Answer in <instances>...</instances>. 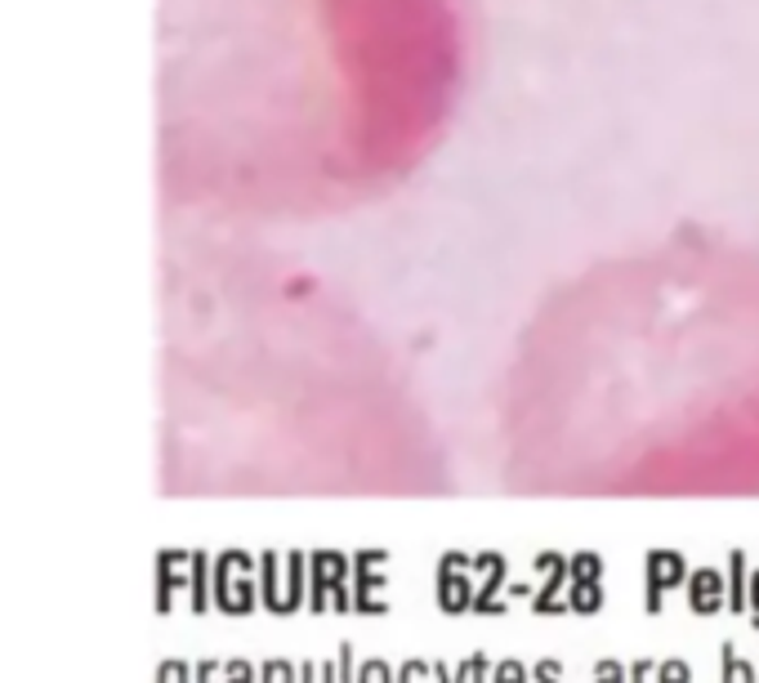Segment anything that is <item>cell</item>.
<instances>
[{"instance_id": "6da1fadb", "label": "cell", "mask_w": 759, "mask_h": 683, "mask_svg": "<svg viewBox=\"0 0 759 683\" xmlns=\"http://www.w3.org/2000/svg\"><path fill=\"white\" fill-rule=\"evenodd\" d=\"M336 608V612H349L354 608V595L345 590V558L331 554V549H321L313 558V608Z\"/></svg>"}, {"instance_id": "7a4b0ae2", "label": "cell", "mask_w": 759, "mask_h": 683, "mask_svg": "<svg viewBox=\"0 0 759 683\" xmlns=\"http://www.w3.org/2000/svg\"><path fill=\"white\" fill-rule=\"evenodd\" d=\"M599 572H603V563L594 558V554H581V558H572L568 563V608L572 612H599L603 608V590H599Z\"/></svg>"}, {"instance_id": "3957f363", "label": "cell", "mask_w": 759, "mask_h": 683, "mask_svg": "<svg viewBox=\"0 0 759 683\" xmlns=\"http://www.w3.org/2000/svg\"><path fill=\"white\" fill-rule=\"evenodd\" d=\"M684 581H688V567H684L679 554H671V549L647 554V595H643L647 612H662L666 590H675V586H684Z\"/></svg>"}, {"instance_id": "277c9868", "label": "cell", "mask_w": 759, "mask_h": 683, "mask_svg": "<svg viewBox=\"0 0 759 683\" xmlns=\"http://www.w3.org/2000/svg\"><path fill=\"white\" fill-rule=\"evenodd\" d=\"M688 608L697 617H710L719 608H728V581L719 577V567H697V572H688Z\"/></svg>"}, {"instance_id": "5b68a950", "label": "cell", "mask_w": 759, "mask_h": 683, "mask_svg": "<svg viewBox=\"0 0 759 683\" xmlns=\"http://www.w3.org/2000/svg\"><path fill=\"white\" fill-rule=\"evenodd\" d=\"M461 567H465V554H447L439 567V608L443 612H470L474 608V590L461 577Z\"/></svg>"}, {"instance_id": "8992f818", "label": "cell", "mask_w": 759, "mask_h": 683, "mask_svg": "<svg viewBox=\"0 0 759 683\" xmlns=\"http://www.w3.org/2000/svg\"><path fill=\"white\" fill-rule=\"evenodd\" d=\"M536 567H546V586H540V595L531 599V608H536V612H546V617L572 612V608L559 599V590L568 586V563H563L559 554H540V558H536Z\"/></svg>"}, {"instance_id": "52a82bcc", "label": "cell", "mask_w": 759, "mask_h": 683, "mask_svg": "<svg viewBox=\"0 0 759 683\" xmlns=\"http://www.w3.org/2000/svg\"><path fill=\"white\" fill-rule=\"evenodd\" d=\"M384 563V554L380 549H367L362 558H358V581H354V612H371V617H380L384 612V599H376V590L384 586L371 567H380Z\"/></svg>"}, {"instance_id": "ba28073f", "label": "cell", "mask_w": 759, "mask_h": 683, "mask_svg": "<svg viewBox=\"0 0 759 683\" xmlns=\"http://www.w3.org/2000/svg\"><path fill=\"white\" fill-rule=\"evenodd\" d=\"M478 567L487 572V581L474 590V608H470V612H478V617H492V612H500V603H496V590L505 586V558H496V554H483V558H478Z\"/></svg>"}, {"instance_id": "9c48e42d", "label": "cell", "mask_w": 759, "mask_h": 683, "mask_svg": "<svg viewBox=\"0 0 759 683\" xmlns=\"http://www.w3.org/2000/svg\"><path fill=\"white\" fill-rule=\"evenodd\" d=\"M719 683H759V665L737 656L732 643H724L719 648Z\"/></svg>"}, {"instance_id": "30bf717a", "label": "cell", "mask_w": 759, "mask_h": 683, "mask_svg": "<svg viewBox=\"0 0 759 683\" xmlns=\"http://www.w3.org/2000/svg\"><path fill=\"white\" fill-rule=\"evenodd\" d=\"M732 581H728V608L750 612V577H746V554H732Z\"/></svg>"}, {"instance_id": "8fae6325", "label": "cell", "mask_w": 759, "mask_h": 683, "mask_svg": "<svg viewBox=\"0 0 759 683\" xmlns=\"http://www.w3.org/2000/svg\"><path fill=\"white\" fill-rule=\"evenodd\" d=\"M358 683H398V674H393V665L384 656H367L358 665Z\"/></svg>"}, {"instance_id": "7c38bea8", "label": "cell", "mask_w": 759, "mask_h": 683, "mask_svg": "<svg viewBox=\"0 0 759 683\" xmlns=\"http://www.w3.org/2000/svg\"><path fill=\"white\" fill-rule=\"evenodd\" d=\"M527 683H563V661L540 656V661L527 670Z\"/></svg>"}, {"instance_id": "4fadbf2b", "label": "cell", "mask_w": 759, "mask_h": 683, "mask_svg": "<svg viewBox=\"0 0 759 683\" xmlns=\"http://www.w3.org/2000/svg\"><path fill=\"white\" fill-rule=\"evenodd\" d=\"M470 674H474L470 656H465L461 665H447V661H433V683H470Z\"/></svg>"}, {"instance_id": "5bb4252c", "label": "cell", "mask_w": 759, "mask_h": 683, "mask_svg": "<svg viewBox=\"0 0 759 683\" xmlns=\"http://www.w3.org/2000/svg\"><path fill=\"white\" fill-rule=\"evenodd\" d=\"M657 683H693L688 661H684V656H666V661L657 665Z\"/></svg>"}, {"instance_id": "9a60e30c", "label": "cell", "mask_w": 759, "mask_h": 683, "mask_svg": "<svg viewBox=\"0 0 759 683\" xmlns=\"http://www.w3.org/2000/svg\"><path fill=\"white\" fill-rule=\"evenodd\" d=\"M492 683H527V665L518 656H505L492 665Z\"/></svg>"}, {"instance_id": "2e32d148", "label": "cell", "mask_w": 759, "mask_h": 683, "mask_svg": "<svg viewBox=\"0 0 759 683\" xmlns=\"http://www.w3.org/2000/svg\"><path fill=\"white\" fill-rule=\"evenodd\" d=\"M594 683H630V670L616 656H599L594 661Z\"/></svg>"}, {"instance_id": "e0dca14e", "label": "cell", "mask_w": 759, "mask_h": 683, "mask_svg": "<svg viewBox=\"0 0 759 683\" xmlns=\"http://www.w3.org/2000/svg\"><path fill=\"white\" fill-rule=\"evenodd\" d=\"M429 679H433V661H424V656H411L398 670V683H429Z\"/></svg>"}, {"instance_id": "ac0fdd59", "label": "cell", "mask_w": 759, "mask_h": 683, "mask_svg": "<svg viewBox=\"0 0 759 683\" xmlns=\"http://www.w3.org/2000/svg\"><path fill=\"white\" fill-rule=\"evenodd\" d=\"M336 683H358V652H354V643H340V661H336Z\"/></svg>"}, {"instance_id": "d6986e66", "label": "cell", "mask_w": 759, "mask_h": 683, "mask_svg": "<svg viewBox=\"0 0 759 683\" xmlns=\"http://www.w3.org/2000/svg\"><path fill=\"white\" fill-rule=\"evenodd\" d=\"M304 603V558L291 554V612Z\"/></svg>"}, {"instance_id": "ffe728a7", "label": "cell", "mask_w": 759, "mask_h": 683, "mask_svg": "<svg viewBox=\"0 0 759 683\" xmlns=\"http://www.w3.org/2000/svg\"><path fill=\"white\" fill-rule=\"evenodd\" d=\"M264 683H299V670H291V661H268Z\"/></svg>"}, {"instance_id": "44dd1931", "label": "cell", "mask_w": 759, "mask_h": 683, "mask_svg": "<svg viewBox=\"0 0 759 683\" xmlns=\"http://www.w3.org/2000/svg\"><path fill=\"white\" fill-rule=\"evenodd\" d=\"M470 665H474V674H470V683H492V661H487L483 652H474V656H470Z\"/></svg>"}, {"instance_id": "7402d4cb", "label": "cell", "mask_w": 759, "mask_h": 683, "mask_svg": "<svg viewBox=\"0 0 759 683\" xmlns=\"http://www.w3.org/2000/svg\"><path fill=\"white\" fill-rule=\"evenodd\" d=\"M647 674H657V665L647 661V656H639V661L630 665V683H647Z\"/></svg>"}, {"instance_id": "603a6c76", "label": "cell", "mask_w": 759, "mask_h": 683, "mask_svg": "<svg viewBox=\"0 0 759 683\" xmlns=\"http://www.w3.org/2000/svg\"><path fill=\"white\" fill-rule=\"evenodd\" d=\"M299 683H321V665L317 661H304L299 665Z\"/></svg>"}, {"instance_id": "cb8c5ba5", "label": "cell", "mask_w": 759, "mask_h": 683, "mask_svg": "<svg viewBox=\"0 0 759 683\" xmlns=\"http://www.w3.org/2000/svg\"><path fill=\"white\" fill-rule=\"evenodd\" d=\"M750 617H755V621H750V626H755V630H759V572H755V577H750Z\"/></svg>"}, {"instance_id": "d4e9b609", "label": "cell", "mask_w": 759, "mask_h": 683, "mask_svg": "<svg viewBox=\"0 0 759 683\" xmlns=\"http://www.w3.org/2000/svg\"><path fill=\"white\" fill-rule=\"evenodd\" d=\"M229 683H251V665H246V661H238V665H233V679H229Z\"/></svg>"}]
</instances>
